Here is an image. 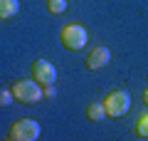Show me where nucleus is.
Segmentation results:
<instances>
[{
	"instance_id": "1a4fd4ad",
	"label": "nucleus",
	"mask_w": 148,
	"mask_h": 141,
	"mask_svg": "<svg viewBox=\"0 0 148 141\" xmlns=\"http://www.w3.org/2000/svg\"><path fill=\"white\" fill-rule=\"evenodd\" d=\"M47 10L52 15H62L67 10V0H47Z\"/></svg>"
},
{
	"instance_id": "423d86ee",
	"label": "nucleus",
	"mask_w": 148,
	"mask_h": 141,
	"mask_svg": "<svg viewBox=\"0 0 148 141\" xmlns=\"http://www.w3.org/2000/svg\"><path fill=\"white\" fill-rule=\"evenodd\" d=\"M111 62V52L109 47H94L89 55H86V69H104L106 64Z\"/></svg>"
},
{
	"instance_id": "7ed1b4c3",
	"label": "nucleus",
	"mask_w": 148,
	"mask_h": 141,
	"mask_svg": "<svg viewBox=\"0 0 148 141\" xmlns=\"http://www.w3.org/2000/svg\"><path fill=\"white\" fill-rule=\"evenodd\" d=\"M104 109H106V116H111V119H121V116H126L128 109H131V94H128L126 89L111 92L109 97L104 99Z\"/></svg>"
},
{
	"instance_id": "9d476101",
	"label": "nucleus",
	"mask_w": 148,
	"mask_h": 141,
	"mask_svg": "<svg viewBox=\"0 0 148 141\" xmlns=\"http://www.w3.org/2000/svg\"><path fill=\"white\" fill-rule=\"evenodd\" d=\"M136 134L141 136V139H148V111L146 114L138 116V124H136Z\"/></svg>"
},
{
	"instance_id": "20e7f679",
	"label": "nucleus",
	"mask_w": 148,
	"mask_h": 141,
	"mask_svg": "<svg viewBox=\"0 0 148 141\" xmlns=\"http://www.w3.org/2000/svg\"><path fill=\"white\" fill-rule=\"evenodd\" d=\"M40 134H42L40 121H35V119H20V121H15V124L10 126L8 139H10V141H37Z\"/></svg>"
},
{
	"instance_id": "6e6552de",
	"label": "nucleus",
	"mask_w": 148,
	"mask_h": 141,
	"mask_svg": "<svg viewBox=\"0 0 148 141\" xmlns=\"http://www.w3.org/2000/svg\"><path fill=\"white\" fill-rule=\"evenodd\" d=\"M86 116H89L91 121H101L106 116V109H104V104H99V102H91L89 106H86Z\"/></svg>"
},
{
	"instance_id": "f257e3e1",
	"label": "nucleus",
	"mask_w": 148,
	"mask_h": 141,
	"mask_svg": "<svg viewBox=\"0 0 148 141\" xmlns=\"http://www.w3.org/2000/svg\"><path fill=\"white\" fill-rule=\"evenodd\" d=\"M10 92H12V97H15V102H20V104H37L40 99H45L42 84H37L35 79H22V82H15Z\"/></svg>"
},
{
	"instance_id": "f8f14e48",
	"label": "nucleus",
	"mask_w": 148,
	"mask_h": 141,
	"mask_svg": "<svg viewBox=\"0 0 148 141\" xmlns=\"http://www.w3.org/2000/svg\"><path fill=\"white\" fill-rule=\"evenodd\" d=\"M42 92H45V99H54V97H57V87H54V84L42 87Z\"/></svg>"
},
{
	"instance_id": "39448f33",
	"label": "nucleus",
	"mask_w": 148,
	"mask_h": 141,
	"mask_svg": "<svg viewBox=\"0 0 148 141\" xmlns=\"http://www.w3.org/2000/svg\"><path fill=\"white\" fill-rule=\"evenodd\" d=\"M32 79L37 84H42V87L57 84V67L52 62H47V59H35L32 62Z\"/></svg>"
},
{
	"instance_id": "ddd939ff",
	"label": "nucleus",
	"mask_w": 148,
	"mask_h": 141,
	"mask_svg": "<svg viewBox=\"0 0 148 141\" xmlns=\"http://www.w3.org/2000/svg\"><path fill=\"white\" fill-rule=\"evenodd\" d=\"M143 102H146V104H148V89H146V92H143Z\"/></svg>"
},
{
	"instance_id": "f03ea898",
	"label": "nucleus",
	"mask_w": 148,
	"mask_h": 141,
	"mask_svg": "<svg viewBox=\"0 0 148 141\" xmlns=\"http://www.w3.org/2000/svg\"><path fill=\"white\" fill-rule=\"evenodd\" d=\"M59 40H62V45L67 47L69 52H79V50H84V47H86L89 35H86V30L79 25V22H67V25L62 27Z\"/></svg>"
},
{
	"instance_id": "9b49d317",
	"label": "nucleus",
	"mask_w": 148,
	"mask_h": 141,
	"mask_svg": "<svg viewBox=\"0 0 148 141\" xmlns=\"http://www.w3.org/2000/svg\"><path fill=\"white\" fill-rule=\"evenodd\" d=\"M12 99H15V97H12L10 89H0V109L10 106V104H12Z\"/></svg>"
},
{
	"instance_id": "0eeeda50",
	"label": "nucleus",
	"mask_w": 148,
	"mask_h": 141,
	"mask_svg": "<svg viewBox=\"0 0 148 141\" xmlns=\"http://www.w3.org/2000/svg\"><path fill=\"white\" fill-rule=\"evenodd\" d=\"M20 12V3L17 0H0V20H10Z\"/></svg>"
}]
</instances>
